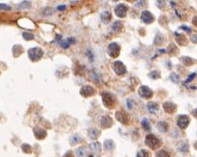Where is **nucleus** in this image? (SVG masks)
<instances>
[{"label": "nucleus", "instance_id": "31", "mask_svg": "<svg viewBox=\"0 0 197 157\" xmlns=\"http://www.w3.org/2000/svg\"><path fill=\"white\" fill-rule=\"evenodd\" d=\"M149 77L152 79H158L160 77V74H159V72L157 71V70H153L151 71L150 74H149Z\"/></svg>", "mask_w": 197, "mask_h": 157}, {"label": "nucleus", "instance_id": "42", "mask_svg": "<svg viewBox=\"0 0 197 157\" xmlns=\"http://www.w3.org/2000/svg\"><path fill=\"white\" fill-rule=\"evenodd\" d=\"M192 41L194 43H197V35H194L192 37Z\"/></svg>", "mask_w": 197, "mask_h": 157}, {"label": "nucleus", "instance_id": "23", "mask_svg": "<svg viewBox=\"0 0 197 157\" xmlns=\"http://www.w3.org/2000/svg\"><path fill=\"white\" fill-rule=\"evenodd\" d=\"M180 61L185 66H191L194 63V61L192 58L188 57V56H183L180 58Z\"/></svg>", "mask_w": 197, "mask_h": 157}, {"label": "nucleus", "instance_id": "39", "mask_svg": "<svg viewBox=\"0 0 197 157\" xmlns=\"http://www.w3.org/2000/svg\"><path fill=\"white\" fill-rule=\"evenodd\" d=\"M196 77V74H195V73H193V74L192 75H190L189 76V77L188 78V79H186V81L185 82H186V83H188V82H191L194 77Z\"/></svg>", "mask_w": 197, "mask_h": 157}, {"label": "nucleus", "instance_id": "30", "mask_svg": "<svg viewBox=\"0 0 197 157\" xmlns=\"http://www.w3.org/2000/svg\"><path fill=\"white\" fill-rule=\"evenodd\" d=\"M137 157H150V154L147 150L145 149H141L138 151Z\"/></svg>", "mask_w": 197, "mask_h": 157}, {"label": "nucleus", "instance_id": "34", "mask_svg": "<svg viewBox=\"0 0 197 157\" xmlns=\"http://www.w3.org/2000/svg\"><path fill=\"white\" fill-rule=\"evenodd\" d=\"M156 157H170L167 152H165L164 150H159L156 154Z\"/></svg>", "mask_w": 197, "mask_h": 157}, {"label": "nucleus", "instance_id": "41", "mask_svg": "<svg viewBox=\"0 0 197 157\" xmlns=\"http://www.w3.org/2000/svg\"><path fill=\"white\" fill-rule=\"evenodd\" d=\"M65 8H66V6H65V5H59V6L57 7V9H58V10H60V11H63V10H64Z\"/></svg>", "mask_w": 197, "mask_h": 157}, {"label": "nucleus", "instance_id": "21", "mask_svg": "<svg viewBox=\"0 0 197 157\" xmlns=\"http://www.w3.org/2000/svg\"><path fill=\"white\" fill-rule=\"evenodd\" d=\"M157 127L159 129V131L162 132V133H166L168 131V125H167L166 122H164V121H159V122H158Z\"/></svg>", "mask_w": 197, "mask_h": 157}, {"label": "nucleus", "instance_id": "13", "mask_svg": "<svg viewBox=\"0 0 197 157\" xmlns=\"http://www.w3.org/2000/svg\"><path fill=\"white\" fill-rule=\"evenodd\" d=\"M113 125V119L109 116H103L100 119V125L102 128H109Z\"/></svg>", "mask_w": 197, "mask_h": 157}, {"label": "nucleus", "instance_id": "11", "mask_svg": "<svg viewBox=\"0 0 197 157\" xmlns=\"http://www.w3.org/2000/svg\"><path fill=\"white\" fill-rule=\"evenodd\" d=\"M115 117H116V119L121 122V124L123 125H128L129 123V116H128V114L126 112H124L122 111H119L115 113Z\"/></svg>", "mask_w": 197, "mask_h": 157}, {"label": "nucleus", "instance_id": "16", "mask_svg": "<svg viewBox=\"0 0 197 157\" xmlns=\"http://www.w3.org/2000/svg\"><path fill=\"white\" fill-rule=\"evenodd\" d=\"M174 35H175V39L176 40H177V42L181 45V46H185L188 44V40H186V37L183 35V34H178V33H174Z\"/></svg>", "mask_w": 197, "mask_h": 157}, {"label": "nucleus", "instance_id": "4", "mask_svg": "<svg viewBox=\"0 0 197 157\" xmlns=\"http://www.w3.org/2000/svg\"><path fill=\"white\" fill-rule=\"evenodd\" d=\"M102 101L104 106L107 108H113L115 106V99H113V97L108 92L102 93Z\"/></svg>", "mask_w": 197, "mask_h": 157}, {"label": "nucleus", "instance_id": "9", "mask_svg": "<svg viewBox=\"0 0 197 157\" xmlns=\"http://www.w3.org/2000/svg\"><path fill=\"white\" fill-rule=\"evenodd\" d=\"M94 93H95V90L90 85H86L84 87H82L80 90V94L85 98L92 97V95H94Z\"/></svg>", "mask_w": 197, "mask_h": 157}, {"label": "nucleus", "instance_id": "6", "mask_svg": "<svg viewBox=\"0 0 197 157\" xmlns=\"http://www.w3.org/2000/svg\"><path fill=\"white\" fill-rule=\"evenodd\" d=\"M138 94L141 98H145V99H149L153 96V91L148 86L142 85L138 90Z\"/></svg>", "mask_w": 197, "mask_h": 157}, {"label": "nucleus", "instance_id": "33", "mask_svg": "<svg viewBox=\"0 0 197 157\" xmlns=\"http://www.w3.org/2000/svg\"><path fill=\"white\" fill-rule=\"evenodd\" d=\"M170 79L175 83H178L180 82V77L176 74V73H172L171 76H170Z\"/></svg>", "mask_w": 197, "mask_h": 157}, {"label": "nucleus", "instance_id": "24", "mask_svg": "<svg viewBox=\"0 0 197 157\" xmlns=\"http://www.w3.org/2000/svg\"><path fill=\"white\" fill-rule=\"evenodd\" d=\"M74 42H75V39H73V38H69V39L64 40L63 42L61 43V47H63L64 49H66V48H68V47H70V44H73Z\"/></svg>", "mask_w": 197, "mask_h": 157}, {"label": "nucleus", "instance_id": "38", "mask_svg": "<svg viewBox=\"0 0 197 157\" xmlns=\"http://www.w3.org/2000/svg\"><path fill=\"white\" fill-rule=\"evenodd\" d=\"M28 4H29V2H27V1H25V2H23V3H21V4H20V5H19V9L29 8V7H30V5H28Z\"/></svg>", "mask_w": 197, "mask_h": 157}, {"label": "nucleus", "instance_id": "45", "mask_svg": "<svg viewBox=\"0 0 197 157\" xmlns=\"http://www.w3.org/2000/svg\"><path fill=\"white\" fill-rule=\"evenodd\" d=\"M192 113H193V115H194V116L195 118H197V109H195V110H194Z\"/></svg>", "mask_w": 197, "mask_h": 157}, {"label": "nucleus", "instance_id": "2", "mask_svg": "<svg viewBox=\"0 0 197 157\" xmlns=\"http://www.w3.org/2000/svg\"><path fill=\"white\" fill-rule=\"evenodd\" d=\"M28 56L32 61H38L43 55V51L40 47H32L28 50Z\"/></svg>", "mask_w": 197, "mask_h": 157}, {"label": "nucleus", "instance_id": "19", "mask_svg": "<svg viewBox=\"0 0 197 157\" xmlns=\"http://www.w3.org/2000/svg\"><path fill=\"white\" fill-rule=\"evenodd\" d=\"M100 18H101V20H102L103 23L107 24L112 18V15H111V13L109 12H104V13H101Z\"/></svg>", "mask_w": 197, "mask_h": 157}, {"label": "nucleus", "instance_id": "1", "mask_svg": "<svg viewBox=\"0 0 197 157\" xmlns=\"http://www.w3.org/2000/svg\"><path fill=\"white\" fill-rule=\"evenodd\" d=\"M145 144L151 149H156L160 145V141L159 140V138L156 135L150 133L146 136V138H145Z\"/></svg>", "mask_w": 197, "mask_h": 157}, {"label": "nucleus", "instance_id": "14", "mask_svg": "<svg viewBox=\"0 0 197 157\" xmlns=\"http://www.w3.org/2000/svg\"><path fill=\"white\" fill-rule=\"evenodd\" d=\"M34 133L35 137L38 140H42V139H44L46 136H47V132L44 129H42V128L36 127V128L34 129Z\"/></svg>", "mask_w": 197, "mask_h": 157}, {"label": "nucleus", "instance_id": "10", "mask_svg": "<svg viewBox=\"0 0 197 157\" xmlns=\"http://www.w3.org/2000/svg\"><path fill=\"white\" fill-rule=\"evenodd\" d=\"M141 19L145 24H151L154 21V16L149 11H143L141 14Z\"/></svg>", "mask_w": 197, "mask_h": 157}, {"label": "nucleus", "instance_id": "32", "mask_svg": "<svg viewBox=\"0 0 197 157\" xmlns=\"http://www.w3.org/2000/svg\"><path fill=\"white\" fill-rule=\"evenodd\" d=\"M86 150L85 148H79L77 150V155L78 157H84L86 156Z\"/></svg>", "mask_w": 197, "mask_h": 157}, {"label": "nucleus", "instance_id": "5", "mask_svg": "<svg viewBox=\"0 0 197 157\" xmlns=\"http://www.w3.org/2000/svg\"><path fill=\"white\" fill-rule=\"evenodd\" d=\"M113 69L118 76H122L127 72L126 66L121 61H115L113 64Z\"/></svg>", "mask_w": 197, "mask_h": 157}, {"label": "nucleus", "instance_id": "12", "mask_svg": "<svg viewBox=\"0 0 197 157\" xmlns=\"http://www.w3.org/2000/svg\"><path fill=\"white\" fill-rule=\"evenodd\" d=\"M163 108L165 111V112L167 113H174L177 110V106H176V104L172 103V102H165L163 104Z\"/></svg>", "mask_w": 197, "mask_h": 157}, {"label": "nucleus", "instance_id": "17", "mask_svg": "<svg viewBox=\"0 0 197 157\" xmlns=\"http://www.w3.org/2000/svg\"><path fill=\"white\" fill-rule=\"evenodd\" d=\"M178 150L182 153V154H186L188 152V144L185 142V141H180L178 144Z\"/></svg>", "mask_w": 197, "mask_h": 157}, {"label": "nucleus", "instance_id": "29", "mask_svg": "<svg viewBox=\"0 0 197 157\" xmlns=\"http://www.w3.org/2000/svg\"><path fill=\"white\" fill-rule=\"evenodd\" d=\"M80 141H81V139H80V137H79V135L75 134V135H73V136H72V137L70 138V144H71V145H76V144H78Z\"/></svg>", "mask_w": 197, "mask_h": 157}, {"label": "nucleus", "instance_id": "26", "mask_svg": "<svg viewBox=\"0 0 197 157\" xmlns=\"http://www.w3.org/2000/svg\"><path fill=\"white\" fill-rule=\"evenodd\" d=\"M164 37L163 34H158L156 38H155L154 40V44L155 45H158V46H160L164 43Z\"/></svg>", "mask_w": 197, "mask_h": 157}, {"label": "nucleus", "instance_id": "20", "mask_svg": "<svg viewBox=\"0 0 197 157\" xmlns=\"http://www.w3.org/2000/svg\"><path fill=\"white\" fill-rule=\"evenodd\" d=\"M104 148H105L107 150L110 151V150L115 149V142H113V140L108 139V140H106L105 142H104Z\"/></svg>", "mask_w": 197, "mask_h": 157}, {"label": "nucleus", "instance_id": "8", "mask_svg": "<svg viewBox=\"0 0 197 157\" xmlns=\"http://www.w3.org/2000/svg\"><path fill=\"white\" fill-rule=\"evenodd\" d=\"M115 12L117 17L119 18H124L126 17L127 15V12H128V7L126 6V5H123V4H120L118 5L115 9Z\"/></svg>", "mask_w": 197, "mask_h": 157}, {"label": "nucleus", "instance_id": "7", "mask_svg": "<svg viewBox=\"0 0 197 157\" xmlns=\"http://www.w3.org/2000/svg\"><path fill=\"white\" fill-rule=\"evenodd\" d=\"M190 119L188 115H180L177 119V125L178 127L181 129H186L188 127V125H189Z\"/></svg>", "mask_w": 197, "mask_h": 157}, {"label": "nucleus", "instance_id": "37", "mask_svg": "<svg viewBox=\"0 0 197 157\" xmlns=\"http://www.w3.org/2000/svg\"><path fill=\"white\" fill-rule=\"evenodd\" d=\"M0 10H5V11H9L11 10V7L5 4H0Z\"/></svg>", "mask_w": 197, "mask_h": 157}, {"label": "nucleus", "instance_id": "18", "mask_svg": "<svg viewBox=\"0 0 197 157\" xmlns=\"http://www.w3.org/2000/svg\"><path fill=\"white\" fill-rule=\"evenodd\" d=\"M147 109L151 113H156L159 110V106L157 103H154V102H150L147 104Z\"/></svg>", "mask_w": 197, "mask_h": 157}, {"label": "nucleus", "instance_id": "40", "mask_svg": "<svg viewBox=\"0 0 197 157\" xmlns=\"http://www.w3.org/2000/svg\"><path fill=\"white\" fill-rule=\"evenodd\" d=\"M180 28L184 29L185 31H186V32H191V29H190V28H188V27H186V26H181Z\"/></svg>", "mask_w": 197, "mask_h": 157}, {"label": "nucleus", "instance_id": "36", "mask_svg": "<svg viewBox=\"0 0 197 157\" xmlns=\"http://www.w3.org/2000/svg\"><path fill=\"white\" fill-rule=\"evenodd\" d=\"M22 149L25 153H31L32 151V148H31V146L27 144H24L22 145Z\"/></svg>", "mask_w": 197, "mask_h": 157}, {"label": "nucleus", "instance_id": "25", "mask_svg": "<svg viewBox=\"0 0 197 157\" xmlns=\"http://www.w3.org/2000/svg\"><path fill=\"white\" fill-rule=\"evenodd\" d=\"M90 148L92 152L94 153H99L101 150V146L99 142H93L90 144Z\"/></svg>", "mask_w": 197, "mask_h": 157}, {"label": "nucleus", "instance_id": "3", "mask_svg": "<svg viewBox=\"0 0 197 157\" xmlns=\"http://www.w3.org/2000/svg\"><path fill=\"white\" fill-rule=\"evenodd\" d=\"M120 51H121V47L119 44H117L116 42L110 43L107 48V52L108 55L112 58H116L120 55Z\"/></svg>", "mask_w": 197, "mask_h": 157}, {"label": "nucleus", "instance_id": "43", "mask_svg": "<svg viewBox=\"0 0 197 157\" xmlns=\"http://www.w3.org/2000/svg\"><path fill=\"white\" fill-rule=\"evenodd\" d=\"M64 157H73V154H72V153L70 151V152H68V153L64 155Z\"/></svg>", "mask_w": 197, "mask_h": 157}, {"label": "nucleus", "instance_id": "35", "mask_svg": "<svg viewBox=\"0 0 197 157\" xmlns=\"http://www.w3.org/2000/svg\"><path fill=\"white\" fill-rule=\"evenodd\" d=\"M22 36L26 40H33L34 38L33 34H29V33H23Z\"/></svg>", "mask_w": 197, "mask_h": 157}, {"label": "nucleus", "instance_id": "27", "mask_svg": "<svg viewBox=\"0 0 197 157\" xmlns=\"http://www.w3.org/2000/svg\"><path fill=\"white\" fill-rule=\"evenodd\" d=\"M142 125H143V129L145 131H147V132H150L151 129V124H150V121L148 120V119H143L142 120Z\"/></svg>", "mask_w": 197, "mask_h": 157}, {"label": "nucleus", "instance_id": "28", "mask_svg": "<svg viewBox=\"0 0 197 157\" xmlns=\"http://www.w3.org/2000/svg\"><path fill=\"white\" fill-rule=\"evenodd\" d=\"M13 51L14 56H19L23 52V48H22V47L20 46V45H15L13 47Z\"/></svg>", "mask_w": 197, "mask_h": 157}, {"label": "nucleus", "instance_id": "44", "mask_svg": "<svg viewBox=\"0 0 197 157\" xmlns=\"http://www.w3.org/2000/svg\"><path fill=\"white\" fill-rule=\"evenodd\" d=\"M193 24H194V26H197V17L194 18V19H193Z\"/></svg>", "mask_w": 197, "mask_h": 157}, {"label": "nucleus", "instance_id": "15", "mask_svg": "<svg viewBox=\"0 0 197 157\" xmlns=\"http://www.w3.org/2000/svg\"><path fill=\"white\" fill-rule=\"evenodd\" d=\"M88 134H89V137L92 140H96L99 138V136L100 135V132L98 128L96 127H92L91 129H89L88 131Z\"/></svg>", "mask_w": 197, "mask_h": 157}, {"label": "nucleus", "instance_id": "22", "mask_svg": "<svg viewBox=\"0 0 197 157\" xmlns=\"http://www.w3.org/2000/svg\"><path fill=\"white\" fill-rule=\"evenodd\" d=\"M123 27V24L121 22V21H115V22H113V24L112 25V30L115 33H119L120 31L122 29Z\"/></svg>", "mask_w": 197, "mask_h": 157}]
</instances>
